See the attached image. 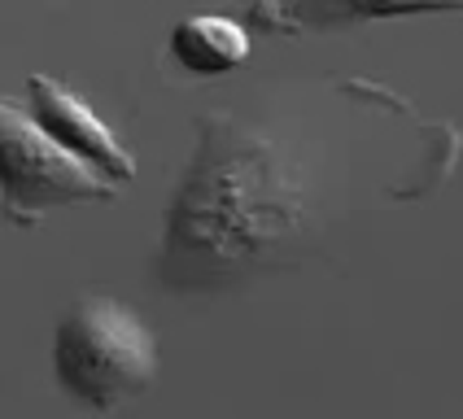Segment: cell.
Here are the masks:
<instances>
[{"instance_id": "cell-1", "label": "cell", "mask_w": 463, "mask_h": 419, "mask_svg": "<svg viewBox=\"0 0 463 419\" xmlns=\"http://www.w3.org/2000/svg\"><path fill=\"white\" fill-rule=\"evenodd\" d=\"M310 188L280 140L232 114L197 118V149L171 197L157 284L166 293H228L302 258Z\"/></svg>"}, {"instance_id": "cell-2", "label": "cell", "mask_w": 463, "mask_h": 419, "mask_svg": "<svg viewBox=\"0 0 463 419\" xmlns=\"http://www.w3.org/2000/svg\"><path fill=\"white\" fill-rule=\"evenodd\" d=\"M57 385L92 411H114L157 380V340L140 314L114 297H83L52 337Z\"/></svg>"}, {"instance_id": "cell-3", "label": "cell", "mask_w": 463, "mask_h": 419, "mask_svg": "<svg viewBox=\"0 0 463 419\" xmlns=\"http://www.w3.org/2000/svg\"><path fill=\"white\" fill-rule=\"evenodd\" d=\"M118 183L71 157L26 109L0 92V210L9 223L31 228L66 206L114 201Z\"/></svg>"}, {"instance_id": "cell-4", "label": "cell", "mask_w": 463, "mask_h": 419, "mask_svg": "<svg viewBox=\"0 0 463 419\" xmlns=\"http://www.w3.org/2000/svg\"><path fill=\"white\" fill-rule=\"evenodd\" d=\"M26 92H31V118L49 131L66 154L79 157L83 166H92L97 175H105L118 188L136 180L131 154L118 144V135L105 127L97 118V109L83 97H75L66 83H57L49 75H31L26 79Z\"/></svg>"}, {"instance_id": "cell-5", "label": "cell", "mask_w": 463, "mask_h": 419, "mask_svg": "<svg viewBox=\"0 0 463 419\" xmlns=\"http://www.w3.org/2000/svg\"><path fill=\"white\" fill-rule=\"evenodd\" d=\"M463 0H254L250 31L262 35H315L333 26L411 18V14H459Z\"/></svg>"}, {"instance_id": "cell-6", "label": "cell", "mask_w": 463, "mask_h": 419, "mask_svg": "<svg viewBox=\"0 0 463 419\" xmlns=\"http://www.w3.org/2000/svg\"><path fill=\"white\" fill-rule=\"evenodd\" d=\"M171 57L188 75H228L250 61V26L223 14H193L171 31Z\"/></svg>"}]
</instances>
